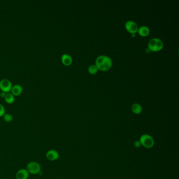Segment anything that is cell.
<instances>
[{"label": "cell", "instance_id": "obj_1", "mask_svg": "<svg viewBox=\"0 0 179 179\" xmlns=\"http://www.w3.org/2000/svg\"><path fill=\"white\" fill-rule=\"evenodd\" d=\"M96 65L101 71H107L112 66V60L106 55H100L96 60Z\"/></svg>", "mask_w": 179, "mask_h": 179}, {"label": "cell", "instance_id": "obj_2", "mask_svg": "<svg viewBox=\"0 0 179 179\" xmlns=\"http://www.w3.org/2000/svg\"><path fill=\"white\" fill-rule=\"evenodd\" d=\"M139 141L141 146L147 149H150L155 145L154 139L149 134H142L140 137Z\"/></svg>", "mask_w": 179, "mask_h": 179}, {"label": "cell", "instance_id": "obj_3", "mask_svg": "<svg viewBox=\"0 0 179 179\" xmlns=\"http://www.w3.org/2000/svg\"><path fill=\"white\" fill-rule=\"evenodd\" d=\"M163 47V42L158 38H152L148 43V48L149 50L157 52L161 50Z\"/></svg>", "mask_w": 179, "mask_h": 179}, {"label": "cell", "instance_id": "obj_4", "mask_svg": "<svg viewBox=\"0 0 179 179\" xmlns=\"http://www.w3.org/2000/svg\"><path fill=\"white\" fill-rule=\"evenodd\" d=\"M26 170H27L29 174L35 175L39 174V172L41 171V166L37 162L31 161L27 165Z\"/></svg>", "mask_w": 179, "mask_h": 179}, {"label": "cell", "instance_id": "obj_5", "mask_svg": "<svg viewBox=\"0 0 179 179\" xmlns=\"http://www.w3.org/2000/svg\"><path fill=\"white\" fill-rule=\"evenodd\" d=\"M12 83L8 79H2L0 81V89L3 92H9L11 90Z\"/></svg>", "mask_w": 179, "mask_h": 179}, {"label": "cell", "instance_id": "obj_6", "mask_svg": "<svg viewBox=\"0 0 179 179\" xmlns=\"http://www.w3.org/2000/svg\"><path fill=\"white\" fill-rule=\"evenodd\" d=\"M125 27L128 32L131 33H136L138 30V26L134 21H128L125 24Z\"/></svg>", "mask_w": 179, "mask_h": 179}, {"label": "cell", "instance_id": "obj_7", "mask_svg": "<svg viewBox=\"0 0 179 179\" xmlns=\"http://www.w3.org/2000/svg\"><path fill=\"white\" fill-rule=\"evenodd\" d=\"M46 157L49 160L53 161L57 160L60 158V155L58 152L55 150H49L47 152Z\"/></svg>", "mask_w": 179, "mask_h": 179}, {"label": "cell", "instance_id": "obj_8", "mask_svg": "<svg viewBox=\"0 0 179 179\" xmlns=\"http://www.w3.org/2000/svg\"><path fill=\"white\" fill-rule=\"evenodd\" d=\"M29 177V173L25 169H22L17 172L16 174V179H27Z\"/></svg>", "mask_w": 179, "mask_h": 179}, {"label": "cell", "instance_id": "obj_9", "mask_svg": "<svg viewBox=\"0 0 179 179\" xmlns=\"http://www.w3.org/2000/svg\"><path fill=\"white\" fill-rule=\"evenodd\" d=\"M23 91V88L19 84H15L11 88L12 93L13 95L18 96L20 95Z\"/></svg>", "mask_w": 179, "mask_h": 179}, {"label": "cell", "instance_id": "obj_10", "mask_svg": "<svg viewBox=\"0 0 179 179\" xmlns=\"http://www.w3.org/2000/svg\"><path fill=\"white\" fill-rule=\"evenodd\" d=\"M62 61L63 63L66 66L70 65L73 62V59L70 55L64 54L62 56Z\"/></svg>", "mask_w": 179, "mask_h": 179}, {"label": "cell", "instance_id": "obj_11", "mask_svg": "<svg viewBox=\"0 0 179 179\" xmlns=\"http://www.w3.org/2000/svg\"><path fill=\"white\" fill-rule=\"evenodd\" d=\"M138 32L140 35L142 36H146L148 35L150 33L149 28L147 26H142L140 28H138Z\"/></svg>", "mask_w": 179, "mask_h": 179}, {"label": "cell", "instance_id": "obj_12", "mask_svg": "<svg viewBox=\"0 0 179 179\" xmlns=\"http://www.w3.org/2000/svg\"><path fill=\"white\" fill-rule=\"evenodd\" d=\"M131 109L135 114H140L142 112V108L141 106L138 103H134L131 106Z\"/></svg>", "mask_w": 179, "mask_h": 179}, {"label": "cell", "instance_id": "obj_13", "mask_svg": "<svg viewBox=\"0 0 179 179\" xmlns=\"http://www.w3.org/2000/svg\"><path fill=\"white\" fill-rule=\"evenodd\" d=\"M4 98H5L6 102L9 103V104L13 103L15 100V98H14V96L13 94L12 93H6L5 96Z\"/></svg>", "mask_w": 179, "mask_h": 179}, {"label": "cell", "instance_id": "obj_14", "mask_svg": "<svg viewBox=\"0 0 179 179\" xmlns=\"http://www.w3.org/2000/svg\"><path fill=\"white\" fill-rule=\"evenodd\" d=\"M98 68H97V66L96 65H92L90 66L88 68L89 72L92 74H94L97 73L98 71Z\"/></svg>", "mask_w": 179, "mask_h": 179}, {"label": "cell", "instance_id": "obj_15", "mask_svg": "<svg viewBox=\"0 0 179 179\" xmlns=\"http://www.w3.org/2000/svg\"><path fill=\"white\" fill-rule=\"evenodd\" d=\"M4 119L7 122H10L13 120V117L11 114H6L4 115Z\"/></svg>", "mask_w": 179, "mask_h": 179}, {"label": "cell", "instance_id": "obj_16", "mask_svg": "<svg viewBox=\"0 0 179 179\" xmlns=\"http://www.w3.org/2000/svg\"><path fill=\"white\" fill-rule=\"evenodd\" d=\"M5 113V109L4 107L1 104H0V117L4 116Z\"/></svg>", "mask_w": 179, "mask_h": 179}, {"label": "cell", "instance_id": "obj_17", "mask_svg": "<svg viewBox=\"0 0 179 179\" xmlns=\"http://www.w3.org/2000/svg\"><path fill=\"white\" fill-rule=\"evenodd\" d=\"M134 146L136 148H140V147L141 146V144L140 141H139V140H136V141H135L134 142Z\"/></svg>", "mask_w": 179, "mask_h": 179}, {"label": "cell", "instance_id": "obj_18", "mask_svg": "<svg viewBox=\"0 0 179 179\" xmlns=\"http://www.w3.org/2000/svg\"><path fill=\"white\" fill-rule=\"evenodd\" d=\"M6 95V93L5 92H3L2 91V92H1V93H0V96H1V97H5Z\"/></svg>", "mask_w": 179, "mask_h": 179}, {"label": "cell", "instance_id": "obj_19", "mask_svg": "<svg viewBox=\"0 0 179 179\" xmlns=\"http://www.w3.org/2000/svg\"><path fill=\"white\" fill-rule=\"evenodd\" d=\"M132 36L134 37L135 36V34H132Z\"/></svg>", "mask_w": 179, "mask_h": 179}]
</instances>
